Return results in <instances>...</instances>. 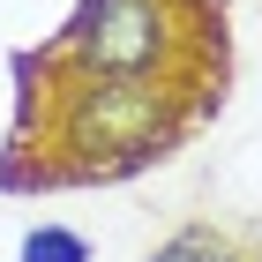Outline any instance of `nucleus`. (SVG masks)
I'll use <instances>...</instances> for the list:
<instances>
[{"label": "nucleus", "instance_id": "nucleus-2", "mask_svg": "<svg viewBox=\"0 0 262 262\" xmlns=\"http://www.w3.org/2000/svg\"><path fill=\"white\" fill-rule=\"evenodd\" d=\"M158 262H217V232H187V240H172Z\"/></svg>", "mask_w": 262, "mask_h": 262}, {"label": "nucleus", "instance_id": "nucleus-1", "mask_svg": "<svg viewBox=\"0 0 262 262\" xmlns=\"http://www.w3.org/2000/svg\"><path fill=\"white\" fill-rule=\"evenodd\" d=\"M23 262H90V240H75L60 225H38V232L23 240Z\"/></svg>", "mask_w": 262, "mask_h": 262}]
</instances>
